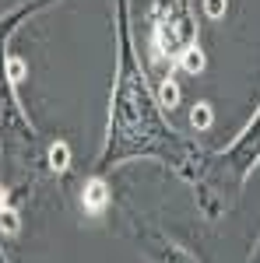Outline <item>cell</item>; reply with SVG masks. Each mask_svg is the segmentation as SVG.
Instances as JSON below:
<instances>
[{
    "label": "cell",
    "instance_id": "1",
    "mask_svg": "<svg viewBox=\"0 0 260 263\" xmlns=\"http://www.w3.org/2000/svg\"><path fill=\"white\" fill-rule=\"evenodd\" d=\"M106 203H109V190H106V182L92 179L88 186H84V211H88V214H102Z\"/></svg>",
    "mask_w": 260,
    "mask_h": 263
},
{
    "label": "cell",
    "instance_id": "2",
    "mask_svg": "<svg viewBox=\"0 0 260 263\" xmlns=\"http://www.w3.org/2000/svg\"><path fill=\"white\" fill-rule=\"evenodd\" d=\"M180 63L186 67V74H200L204 70V53H200L197 46H186L180 53Z\"/></svg>",
    "mask_w": 260,
    "mask_h": 263
},
{
    "label": "cell",
    "instance_id": "3",
    "mask_svg": "<svg viewBox=\"0 0 260 263\" xmlns=\"http://www.w3.org/2000/svg\"><path fill=\"white\" fill-rule=\"evenodd\" d=\"M67 165H71V147H67L63 141H57L53 147H49V168H53V172H63Z\"/></svg>",
    "mask_w": 260,
    "mask_h": 263
},
{
    "label": "cell",
    "instance_id": "4",
    "mask_svg": "<svg viewBox=\"0 0 260 263\" xmlns=\"http://www.w3.org/2000/svg\"><path fill=\"white\" fill-rule=\"evenodd\" d=\"M159 102L165 105V109H176V105H180V88H176V81H162Z\"/></svg>",
    "mask_w": 260,
    "mask_h": 263
},
{
    "label": "cell",
    "instance_id": "5",
    "mask_svg": "<svg viewBox=\"0 0 260 263\" xmlns=\"http://www.w3.org/2000/svg\"><path fill=\"white\" fill-rule=\"evenodd\" d=\"M211 116H215V112H211V105H207V102H200V105H194V112H190V123H194L197 130H207V126H211Z\"/></svg>",
    "mask_w": 260,
    "mask_h": 263
},
{
    "label": "cell",
    "instance_id": "6",
    "mask_svg": "<svg viewBox=\"0 0 260 263\" xmlns=\"http://www.w3.org/2000/svg\"><path fill=\"white\" fill-rule=\"evenodd\" d=\"M7 78H11V81L18 84L21 78H25V60H18V57H11V60H7Z\"/></svg>",
    "mask_w": 260,
    "mask_h": 263
},
{
    "label": "cell",
    "instance_id": "7",
    "mask_svg": "<svg viewBox=\"0 0 260 263\" xmlns=\"http://www.w3.org/2000/svg\"><path fill=\"white\" fill-rule=\"evenodd\" d=\"M0 228H4V232H18V214L4 207V211H0Z\"/></svg>",
    "mask_w": 260,
    "mask_h": 263
},
{
    "label": "cell",
    "instance_id": "8",
    "mask_svg": "<svg viewBox=\"0 0 260 263\" xmlns=\"http://www.w3.org/2000/svg\"><path fill=\"white\" fill-rule=\"evenodd\" d=\"M204 14L207 18H221L225 14V0H204Z\"/></svg>",
    "mask_w": 260,
    "mask_h": 263
},
{
    "label": "cell",
    "instance_id": "9",
    "mask_svg": "<svg viewBox=\"0 0 260 263\" xmlns=\"http://www.w3.org/2000/svg\"><path fill=\"white\" fill-rule=\"evenodd\" d=\"M4 203H7V190L0 186V211H4Z\"/></svg>",
    "mask_w": 260,
    "mask_h": 263
}]
</instances>
